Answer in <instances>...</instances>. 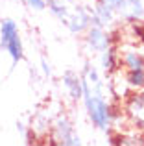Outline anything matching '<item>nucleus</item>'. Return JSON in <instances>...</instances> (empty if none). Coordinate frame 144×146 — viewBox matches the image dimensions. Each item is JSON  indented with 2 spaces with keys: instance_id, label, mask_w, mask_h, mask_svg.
<instances>
[{
  "instance_id": "1",
  "label": "nucleus",
  "mask_w": 144,
  "mask_h": 146,
  "mask_svg": "<svg viewBox=\"0 0 144 146\" xmlns=\"http://www.w3.org/2000/svg\"><path fill=\"white\" fill-rule=\"evenodd\" d=\"M105 89H107V83L104 80H98V82H85L83 80L81 102L90 124L98 131L111 135L118 129V120L122 118V111H120V107L113 106L111 98L105 96Z\"/></svg>"
},
{
  "instance_id": "2",
  "label": "nucleus",
  "mask_w": 144,
  "mask_h": 146,
  "mask_svg": "<svg viewBox=\"0 0 144 146\" xmlns=\"http://www.w3.org/2000/svg\"><path fill=\"white\" fill-rule=\"evenodd\" d=\"M46 7L70 33L83 35L90 26V9L81 0H44Z\"/></svg>"
},
{
  "instance_id": "3",
  "label": "nucleus",
  "mask_w": 144,
  "mask_h": 146,
  "mask_svg": "<svg viewBox=\"0 0 144 146\" xmlns=\"http://www.w3.org/2000/svg\"><path fill=\"white\" fill-rule=\"evenodd\" d=\"M0 50L9 56L11 65H18L24 59V43L20 37L17 22L13 19H2L0 21Z\"/></svg>"
},
{
  "instance_id": "4",
  "label": "nucleus",
  "mask_w": 144,
  "mask_h": 146,
  "mask_svg": "<svg viewBox=\"0 0 144 146\" xmlns=\"http://www.w3.org/2000/svg\"><path fill=\"white\" fill-rule=\"evenodd\" d=\"M120 111L126 124L144 131V89L131 91L124 100H120Z\"/></svg>"
},
{
  "instance_id": "5",
  "label": "nucleus",
  "mask_w": 144,
  "mask_h": 146,
  "mask_svg": "<svg viewBox=\"0 0 144 146\" xmlns=\"http://www.w3.org/2000/svg\"><path fill=\"white\" fill-rule=\"evenodd\" d=\"M50 137L55 144L61 146H81L83 141L76 131V126L65 115H57L50 124Z\"/></svg>"
},
{
  "instance_id": "6",
  "label": "nucleus",
  "mask_w": 144,
  "mask_h": 146,
  "mask_svg": "<svg viewBox=\"0 0 144 146\" xmlns=\"http://www.w3.org/2000/svg\"><path fill=\"white\" fill-rule=\"evenodd\" d=\"M116 48L120 56V68L124 72L144 70V48L137 46V43H116Z\"/></svg>"
},
{
  "instance_id": "7",
  "label": "nucleus",
  "mask_w": 144,
  "mask_h": 146,
  "mask_svg": "<svg viewBox=\"0 0 144 146\" xmlns=\"http://www.w3.org/2000/svg\"><path fill=\"white\" fill-rule=\"evenodd\" d=\"M85 35V44L87 48L90 50L92 54H100L102 50H105L111 44H116V39H115V33L107 28H102V26H94L90 24L89 28L83 32Z\"/></svg>"
},
{
  "instance_id": "8",
  "label": "nucleus",
  "mask_w": 144,
  "mask_h": 146,
  "mask_svg": "<svg viewBox=\"0 0 144 146\" xmlns=\"http://www.w3.org/2000/svg\"><path fill=\"white\" fill-rule=\"evenodd\" d=\"M89 9H90V24L94 26H102V28L111 30L118 21L115 9L104 0H94L92 7H89Z\"/></svg>"
},
{
  "instance_id": "9",
  "label": "nucleus",
  "mask_w": 144,
  "mask_h": 146,
  "mask_svg": "<svg viewBox=\"0 0 144 146\" xmlns=\"http://www.w3.org/2000/svg\"><path fill=\"white\" fill-rule=\"evenodd\" d=\"M115 13L120 21L126 22H139L144 17V2L142 0H120L115 7Z\"/></svg>"
},
{
  "instance_id": "10",
  "label": "nucleus",
  "mask_w": 144,
  "mask_h": 146,
  "mask_svg": "<svg viewBox=\"0 0 144 146\" xmlns=\"http://www.w3.org/2000/svg\"><path fill=\"white\" fill-rule=\"evenodd\" d=\"M61 85L65 94L69 96L70 102H81V94H83V80L81 74H78L76 70H65L61 78Z\"/></svg>"
},
{
  "instance_id": "11",
  "label": "nucleus",
  "mask_w": 144,
  "mask_h": 146,
  "mask_svg": "<svg viewBox=\"0 0 144 146\" xmlns=\"http://www.w3.org/2000/svg\"><path fill=\"white\" fill-rule=\"evenodd\" d=\"M98 68L105 76H111L116 70H120V56H118L116 44H111V46H107L98 54Z\"/></svg>"
},
{
  "instance_id": "12",
  "label": "nucleus",
  "mask_w": 144,
  "mask_h": 146,
  "mask_svg": "<svg viewBox=\"0 0 144 146\" xmlns=\"http://www.w3.org/2000/svg\"><path fill=\"white\" fill-rule=\"evenodd\" d=\"M124 78H126V82H127V85H129L131 91H141V89H144V70H129V72H124Z\"/></svg>"
},
{
  "instance_id": "13",
  "label": "nucleus",
  "mask_w": 144,
  "mask_h": 146,
  "mask_svg": "<svg viewBox=\"0 0 144 146\" xmlns=\"http://www.w3.org/2000/svg\"><path fill=\"white\" fill-rule=\"evenodd\" d=\"M24 2H26V6H28L30 9H33V11L46 9V2H44V0H24Z\"/></svg>"
},
{
  "instance_id": "14",
  "label": "nucleus",
  "mask_w": 144,
  "mask_h": 146,
  "mask_svg": "<svg viewBox=\"0 0 144 146\" xmlns=\"http://www.w3.org/2000/svg\"><path fill=\"white\" fill-rule=\"evenodd\" d=\"M41 65H43V72H44L46 76H50V74H52V68H50V65L46 63V59H44V57L41 59Z\"/></svg>"
},
{
  "instance_id": "15",
  "label": "nucleus",
  "mask_w": 144,
  "mask_h": 146,
  "mask_svg": "<svg viewBox=\"0 0 144 146\" xmlns=\"http://www.w3.org/2000/svg\"><path fill=\"white\" fill-rule=\"evenodd\" d=\"M104 2H107V4H109V6H111V7H113V9H115V7H116V6H118V2H120V0H104Z\"/></svg>"
},
{
  "instance_id": "16",
  "label": "nucleus",
  "mask_w": 144,
  "mask_h": 146,
  "mask_svg": "<svg viewBox=\"0 0 144 146\" xmlns=\"http://www.w3.org/2000/svg\"><path fill=\"white\" fill-rule=\"evenodd\" d=\"M81 2H85V0H81Z\"/></svg>"
}]
</instances>
